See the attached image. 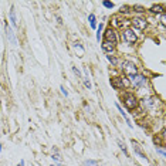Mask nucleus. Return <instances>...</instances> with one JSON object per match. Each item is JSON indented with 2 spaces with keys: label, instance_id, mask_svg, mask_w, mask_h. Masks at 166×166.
<instances>
[{
  "label": "nucleus",
  "instance_id": "obj_1",
  "mask_svg": "<svg viewBox=\"0 0 166 166\" xmlns=\"http://www.w3.org/2000/svg\"><path fill=\"white\" fill-rule=\"evenodd\" d=\"M123 102H125V105H126L128 110H133V108H136V105H138V100H136V97H135L133 94H131V92L125 94V97H123Z\"/></svg>",
  "mask_w": 166,
  "mask_h": 166
},
{
  "label": "nucleus",
  "instance_id": "obj_2",
  "mask_svg": "<svg viewBox=\"0 0 166 166\" xmlns=\"http://www.w3.org/2000/svg\"><path fill=\"white\" fill-rule=\"evenodd\" d=\"M122 68H123V71L131 77V75H135L136 73H138V68H136V66L133 64L132 61H123L122 63Z\"/></svg>",
  "mask_w": 166,
  "mask_h": 166
},
{
  "label": "nucleus",
  "instance_id": "obj_3",
  "mask_svg": "<svg viewBox=\"0 0 166 166\" xmlns=\"http://www.w3.org/2000/svg\"><path fill=\"white\" fill-rule=\"evenodd\" d=\"M131 82L133 84V87H144L146 84V78L141 74H135V75H131Z\"/></svg>",
  "mask_w": 166,
  "mask_h": 166
},
{
  "label": "nucleus",
  "instance_id": "obj_4",
  "mask_svg": "<svg viewBox=\"0 0 166 166\" xmlns=\"http://www.w3.org/2000/svg\"><path fill=\"white\" fill-rule=\"evenodd\" d=\"M123 40L128 43V44H133L135 41H136V34L133 33L132 30H125V33H123Z\"/></svg>",
  "mask_w": 166,
  "mask_h": 166
},
{
  "label": "nucleus",
  "instance_id": "obj_5",
  "mask_svg": "<svg viewBox=\"0 0 166 166\" xmlns=\"http://www.w3.org/2000/svg\"><path fill=\"white\" fill-rule=\"evenodd\" d=\"M132 26L135 29H138V30H144L145 27H146V22H145L144 19H141V17H136V19L132 20Z\"/></svg>",
  "mask_w": 166,
  "mask_h": 166
},
{
  "label": "nucleus",
  "instance_id": "obj_6",
  "mask_svg": "<svg viewBox=\"0 0 166 166\" xmlns=\"http://www.w3.org/2000/svg\"><path fill=\"white\" fill-rule=\"evenodd\" d=\"M111 85H112L114 89H122L123 88V81L119 77H114L111 80Z\"/></svg>",
  "mask_w": 166,
  "mask_h": 166
},
{
  "label": "nucleus",
  "instance_id": "obj_7",
  "mask_svg": "<svg viewBox=\"0 0 166 166\" xmlns=\"http://www.w3.org/2000/svg\"><path fill=\"white\" fill-rule=\"evenodd\" d=\"M105 41H110V43H115L116 41V34L112 29H108L105 31Z\"/></svg>",
  "mask_w": 166,
  "mask_h": 166
},
{
  "label": "nucleus",
  "instance_id": "obj_8",
  "mask_svg": "<svg viewBox=\"0 0 166 166\" xmlns=\"http://www.w3.org/2000/svg\"><path fill=\"white\" fill-rule=\"evenodd\" d=\"M132 145H133V151H135V153H136V155H139L142 159H146V156H145V153L142 152V149H141L139 144H138L136 141H133V139H132Z\"/></svg>",
  "mask_w": 166,
  "mask_h": 166
},
{
  "label": "nucleus",
  "instance_id": "obj_9",
  "mask_svg": "<svg viewBox=\"0 0 166 166\" xmlns=\"http://www.w3.org/2000/svg\"><path fill=\"white\" fill-rule=\"evenodd\" d=\"M102 50L105 51V53H112L114 50H115V45H114V43H110V41H104L102 43Z\"/></svg>",
  "mask_w": 166,
  "mask_h": 166
},
{
  "label": "nucleus",
  "instance_id": "obj_10",
  "mask_svg": "<svg viewBox=\"0 0 166 166\" xmlns=\"http://www.w3.org/2000/svg\"><path fill=\"white\" fill-rule=\"evenodd\" d=\"M6 34H7V38L10 40L11 44H17V41H16V37H14V34L11 31V29L9 26H6Z\"/></svg>",
  "mask_w": 166,
  "mask_h": 166
},
{
  "label": "nucleus",
  "instance_id": "obj_11",
  "mask_svg": "<svg viewBox=\"0 0 166 166\" xmlns=\"http://www.w3.org/2000/svg\"><path fill=\"white\" fill-rule=\"evenodd\" d=\"M10 20H11V24L14 27H17V19H16V10H14V7H11V10H10Z\"/></svg>",
  "mask_w": 166,
  "mask_h": 166
},
{
  "label": "nucleus",
  "instance_id": "obj_12",
  "mask_svg": "<svg viewBox=\"0 0 166 166\" xmlns=\"http://www.w3.org/2000/svg\"><path fill=\"white\" fill-rule=\"evenodd\" d=\"M53 159L61 163V155H60V152H58V149H57V148L53 149Z\"/></svg>",
  "mask_w": 166,
  "mask_h": 166
},
{
  "label": "nucleus",
  "instance_id": "obj_13",
  "mask_svg": "<svg viewBox=\"0 0 166 166\" xmlns=\"http://www.w3.org/2000/svg\"><path fill=\"white\" fill-rule=\"evenodd\" d=\"M156 102H158V100H155V98H149V100H146V107L152 108L153 105H156Z\"/></svg>",
  "mask_w": 166,
  "mask_h": 166
},
{
  "label": "nucleus",
  "instance_id": "obj_14",
  "mask_svg": "<svg viewBox=\"0 0 166 166\" xmlns=\"http://www.w3.org/2000/svg\"><path fill=\"white\" fill-rule=\"evenodd\" d=\"M88 20H89V24H91V27H92V29H95V27H97V24H95V16H94V14H89Z\"/></svg>",
  "mask_w": 166,
  "mask_h": 166
},
{
  "label": "nucleus",
  "instance_id": "obj_15",
  "mask_svg": "<svg viewBox=\"0 0 166 166\" xmlns=\"http://www.w3.org/2000/svg\"><path fill=\"white\" fill-rule=\"evenodd\" d=\"M151 10L153 11V13H162V10H163V7L160 6V4H158V6H153Z\"/></svg>",
  "mask_w": 166,
  "mask_h": 166
},
{
  "label": "nucleus",
  "instance_id": "obj_16",
  "mask_svg": "<svg viewBox=\"0 0 166 166\" xmlns=\"http://www.w3.org/2000/svg\"><path fill=\"white\" fill-rule=\"evenodd\" d=\"M118 146L122 149V152L125 153V155H128V151H126V146H125V144L123 142H121V141H118Z\"/></svg>",
  "mask_w": 166,
  "mask_h": 166
},
{
  "label": "nucleus",
  "instance_id": "obj_17",
  "mask_svg": "<svg viewBox=\"0 0 166 166\" xmlns=\"http://www.w3.org/2000/svg\"><path fill=\"white\" fill-rule=\"evenodd\" d=\"M85 166H98V162L97 160H85Z\"/></svg>",
  "mask_w": 166,
  "mask_h": 166
},
{
  "label": "nucleus",
  "instance_id": "obj_18",
  "mask_svg": "<svg viewBox=\"0 0 166 166\" xmlns=\"http://www.w3.org/2000/svg\"><path fill=\"white\" fill-rule=\"evenodd\" d=\"M107 58L110 60V61L112 63V64H114V66H116V64H118V60H116L115 57H112V55H107Z\"/></svg>",
  "mask_w": 166,
  "mask_h": 166
},
{
  "label": "nucleus",
  "instance_id": "obj_19",
  "mask_svg": "<svg viewBox=\"0 0 166 166\" xmlns=\"http://www.w3.org/2000/svg\"><path fill=\"white\" fill-rule=\"evenodd\" d=\"M133 10L136 11V13H144L145 9L142 7V6H133Z\"/></svg>",
  "mask_w": 166,
  "mask_h": 166
},
{
  "label": "nucleus",
  "instance_id": "obj_20",
  "mask_svg": "<svg viewBox=\"0 0 166 166\" xmlns=\"http://www.w3.org/2000/svg\"><path fill=\"white\" fill-rule=\"evenodd\" d=\"M102 4H104L107 9H112V7H114V3H112V1H104Z\"/></svg>",
  "mask_w": 166,
  "mask_h": 166
},
{
  "label": "nucleus",
  "instance_id": "obj_21",
  "mask_svg": "<svg viewBox=\"0 0 166 166\" xmlns=\"http://www.w3.org/2000/svg\"><path fill=\"white\" fill-rule=\"evenodd\" d=\"M102 27H104L102 24H100V27H98V33H97V40H98V41H100V38H101V31H102Z\"/></svg>",
  "mask_w": 166,
  "mask_h": 166
},
{
  "label": "nucleus",
  "instance_id": "obj_22",
  "mask_svg": "<svg viewBox=\"0 0 166 166\" xmlns=\"http://www.w3.org/2000/svg\"><path fill=\"white\" fill-rule=\"evenodd\" d=\"M84 84H85V87H87L88 89H91V82H89L88 77H87V78H84Z\"/></svg>",
  "mask_w": 166,
  "mask_h": 166
},
{
  "label": "nucleus",
  "instance_id": "obj_23",
  "mask_svg": "<svg viewBox=\"0 0 166 166\" xmlns=\"http://www.w3.org/2000/svg\"><path fill=\"white\" fill-rule=\"evenodd\" d=\"M73 71H74V74H75L77 77H81V73H80V70H78L77 67H73Z\"/></svg>",
  "mask_w": 166,
  "mask_h": 166
},
{
  "label": "nucleus",
  "instance_id": "obj_24",
  "mask_svg": "<svg viewBox=\"0 0 166 166\" xmlns=\"http://www.w3.org/2000/svg\"><path fill=\"white\" fill-rule=\"evenodd\" d=\"M160 23H162L163 26H166V16L165 14H162V17H160Z\"/></svg>",
  "mask_w": 166,
  "mask_h": 166
},
{
  "label": "nucleus",
  "instance_id": "obj_25",
  "mask_svg": "<svg viewBox=\"0 0 166 166\" xmlns=\"http://www.w3.org/2000/svg\"><path fill=\"white\" fill-rule=\"evenodd\" d=\"M61 91H63V94H64V95H66V97H67V95H68V92H67V89L64 88V87H63V85H61Z\"/></svg>",
  "mask_w": 166,
  "mask_h": 166
},
{
  "label": "nucleus",
  "instance_id": "obj_26",
  "mask_svg": "<svg viewBox=\"0 0 166 166\" xmlns=\"http://www.w3.org/2000/svg\"><path fill=\"white\" fill-rule=\"evenodd\" d=\"M158 152H159L160 155H162L163 158H165V151H163V149H158Z\"/></svg>",
  "mask_w": 166,
  "mask_h": 166
},
{
  "label": "nucleus",
  "instance_id": "obj_27",
  "mask_svg": "<svg viewBox=\"0 0 166 166\" xmlns=\"http://www.w3.org/2000/svg\"><path fill=\"white\" fill-rule=\"evenodd\" d=\"M17 166H24V160H22V162H20V163H19Z\"/></svg>",
  "mask_w": 166,
  "mask_h": 166
}]
</instances>
